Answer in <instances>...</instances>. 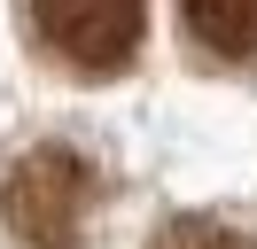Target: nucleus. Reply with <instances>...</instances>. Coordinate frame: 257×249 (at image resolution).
Returning a JSON list of instances; mask_svg holds the SVG:
<instances>
[{
    "instance_id": "nucleus-2",
    "label": "nucleus",
    "mask_w": 257,
    "mask_h": 249,
    "mask_svg": "<svg viewBox=\"0 0 257 249\" xmlns=\"http://www.w3.org/2000/svg\"><path fill=\"white\" fill-rule=\"evenodd\" d=\"M32 24L70 70H125L141 55V31H148V0H32Z\"/></svg>"
},
{
    "instance_id": "nucleus-3",
    "label": "nucleus",
    "mask_w": 257,
    "mask_h": 249,
    "mask_svg": "<svg viewBox=\"0 0 257 249\" xmlns=\"http://www.w3.org/2000/svg\"><path fill=\"white\" fill-rule=\"evenodd\" d=\"M179 24L203 55L257 62V0H179Z\"/></svg>"
},
{
    "instance_id": "nucleus-1",
    "label": "nucleus",
    "mask_w": 257,
    "mask_h": 249,
    "mask_svg": "<svg viewBox=\"0 0 257 249\" xmlns=\"http://www.w3.org/2000/svg\"><path fill=\"white\" fill-rule=\"evenodd\" d=\"M94 202H101V179L78 148H32L0 179V226L24 249H78Z\"/></svg>"
},
{
    "instance_id": "nucleus-4",
    "label": "nucleus",
    "mask_w": 257,
    "mask_h": 249,
    "mask_svg": "<svg viewBox=\"0 0 257 249\" xmlns=\"http://www.w3.org/2000/svg\"><path fill=\"white\" fill-rule=\"evenodd\" d=\"M148 249H257V241L241 226H226V218H172Z\"/></svg>"
}]
</instances>
